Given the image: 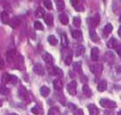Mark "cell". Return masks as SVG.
<instances>
[{
	"label": "cell",
	"instance_id": "cell-1",
	"mask_svg": "<svg viewBox=\"0 0 121 115\" xmlns=\"http://www.w3.org/2000/svg\"><path fill=\"white\" fill-rule=\"evenodd\" d=\"M100 105H101L102 107H104V108H110V109H112V108H115L116 106H117V104H116V102L114 101H111L110 99H101L100 100Z\"/></svg>",
	"mask_w": 121,
	"mask_h": 115
},
{
	"label": "cell",
	"instance_id": "cell-2",
	"mask_svg": "<svg viewBox=\"0 0 121 115\" xmlns=\"http://www.w3.org/2000/svg\"><path fill=\"white\" fill-rule=\"evenodd\" d=\"M100 22V15L96 13L95 16L87 19V24L89 25V27H95L98 26V24Z\"/></svg>",
	"mask_w": 121,
	"mask_h": 115
},
{
	"label": "cell",
	"instance_id": "cell-3",
	"mask_svg": "<svg viewBox=\"0 0 121 115\" xmlns=\"http://www.w3.org/2000/svg\"><path fill=\"white\" fill-rule=\"evenodd\" d=\"M90 71L94 74L95 76L101 75L103 72V66L100 64H94L90 66Z\"/></svg>",
	"mask_w": 121,
	"mask_h": 115
},
{
	"label": "cell",
	"instance_id": "cell-4",
	"mask_svg": "<svg viewBox=\"0 0 121 115\" xmlns=\"http://www.w3.org/2000/svg\"><path fill=\"white\" fill-rule=\"evenodd\" d=\"M67 91L68 93L72 96L76 95V92H77V82L75 81H72L67 85Z\"/></svg>",
	"mask_w": 121,
	"mask_h": 115
},
{
	"label": "cell",
	"instance_id": "cell-5",
	"mask_svg": "<svg viewBox=\"0 0 121 115\" xmlns=\"http://www.w3.org/2000/svg\"><path fill=\"white\" fill-rule=\"evenodd\" d=\"M65 51V64L67 65V66H69V65L72 63V60H73V52H72V51L71 50H69V49H65L64 50Z\"/></svg>",
	"mask_w": 121,
	"mask_h": 115
},
{
	"label": "cell",
	"instance_id": "cell-6",
	"mask_svg": "<svg viewBox=\"0 0 121 115\" xmlns=\"http://www.w3.org/2000/svg\"><path fill=\"white\" fill-rule=\"evenodd\" d=\"M33 70H34L35 73L38 75H44V73H45L43 66L42 64H40V63H36V64L35 65Z\"/></svg>",
	"mask_w": 121,
	"mask_h": 115
},
{
	"label": "cell",
	"instance_id": "cell-7",
	"mask_svg": "<svg viewBox=\"0 0 121 115\" xmlns=\"http://www.w3.org/2000/svg\"><path fill=\"white\" fill-rule=\"evenodd\" d=\"M71 3H72L73 6L75 8V10L77 11V12H83L84 11V6H83V4L80 1H78V0H72Z\"/></svg>",
	"mask_w": 121,
	"mask_h": 115
},
{
	"label": "cell",
	"instance_id": "cell-8",
	"mask_svg": "<svg viewBox=\"0 0 121 115\" xmlns=\"http://www.w3.org/2000/svg\"><path fill=\"white\" fill-rule=\"evenodd\" d=\"M14 64H15V66L20 69V70H22L24 67V60H23V58L21 56H18L16 57L15 60H14Z\"/></svg>",
	"mask_w": 121,
	"mask_h": 115
},
{
	"label": "cell",
	"instance_id": "cell-9",
	"mask_svg": "<svg viewBox=\"0 0 121 115\" xmlns=\"http://www.w3.org/2000/svg\"><path fill=\"white\" fill-rule=\"evenodd\" d=\"M85 52V48L83 45L81 44H76L74 46V53H75V56H81Z\"/></svg>",
	"mask_w": 121,
	"mask_h": 115
},
{
	"label": "cell",
	"instance_id": "cell-10",
	"mask_svg": "<svg viewBox=\"0 0 121 115\" xmlns=\"http://www.w3.org/2000/svg\"><path fill=\"white\" fill-rule=\"evenodd\" d=\"M99 53H100V51H99L98 48H93L91 50V59L93 61H97L99 58Z\"/></svg>",
	"mask_w": 121,
	"mask_h": 115
},
{
	"label": "cell",
	"instance_id": "cell-11",
	"mask_svg": "<svg viewBox=\"0 0 121 115\" xmlns=\"http://www.w3.org/2000/svg\"><path fill=\"white\" fill-rule=\"evenodd\" d=\"M43 59L44 62L47 65L51 66V65L53 64V58H52V56H51L50 53H47V52L44 53V54L43 55Z\"/></svg>",
	"mask_w": 121,
	"mask_h": 115
},
{
	"label": "cell",
	"instance_id": "cell-12",
	"mask_svg": "<svg viewBox=\"0 0 121 115\" xmlns=\"http://www.w3.org/2000/svg\"><path fill=\"white\" fill-rule=\"evenodd\" d=\"M44 21L48 26H52L53 25V15L51 13H46L44 15Z\"/></svg>",
	"mask_w": 121,
	"mask_h": 115
},
{
	"label": "cell",
	"instance_id": "cell-13",
	"mask_svg": "<svg viewBox=\"0 0 121 115\" xmlns=\"http://www.w3.org/2000/svg\"><path fill=\"white\" fill-rule=\"evenodd\" d=\"M87 109L90 115H98L99 113V110L95 105H89L87 106Z\"/></svg>",
	"mask_w": 121,
	"mask_h": 115
},
{
	"label": "cell",
	"instance_id": "cell-14",
	"mask_svg": "<svg viewBox=\"0 0 121 115\" xmlns=\"http://www.w3.org/2000/svg\"><path fill=\"white\" fill-rule=\"evenodd\" d=\"M15 58H16V57H15V51H14V50L7 51L6 59L8 62H10V63L11 62H13V61L15 60Z\"/></svg>",
	"mask_w": 121,
	"mask_h": 115
},
{
	"label": "cell",
	"instance_id": "cell-15",
	"mask_svg": "<svg viewBox=\"0 0 121 115\" xmlns=\"http://www.w3.org/2000/svg\"><path fill=\"white\" fill-rule=\"evenodd\" d=\"M27 88H25L24 86H20V88H19V90H18V95L20 97L21 99H24V98H26L27 97Z\"/></svg>",
	"mask_w": 121,
	"mask_h": 115
},
{
	"label": "cell",
	"instance_id": "cell-16",
	"mask_svg": "<svg viewBox=\"0 0 121 115\" xmlns=\"http://www.w3.org/2000/svg\"><path fill=\"white\" fill-rule=\"evenodd\" d=\"M107 46L110 48V49L117 48L118 47V41H117V39L114 37H111V39L107 42Z\"/></svg>",
	"mask_w": 121,
	"mask_h": 115
},
{
	"label": "cell",
	"instance_id": "cell-17",
	"mask_svg": "<svg viewBox=\"0 0 121 115\" xmlns=\"http://www.w3.org/2000/svg\"><path fill=\"white\" fill-rule=\"evenodd\" d=\"M40 93L43 97H46L51 93V89L48 88L47 86H42L40 88Z\"/></svg>",
	"mask_w": 121,
	"mask_h": 115
},
{
	"label": "cell",
	"instance_id": "cell-18",
	"mask_svg": "<svg viewBox=\"0 0 121 115\" xmlns=\"http://www.w3.org/2000/svg\"><path fill=\"white\" fill-rule=\"evenodd\" d=\"M72 36L78 41H82V33L81 30H73L72 32Z\"/></svg>",
	"mask_w": 121,
	"mask_h": 115
},
{
	"label": "cell",
	"instance_id": "cell-19",
	"mask_svg": "<svg viewBox=\"0 0 121 115\" xmlns=\"http://www.w3.org/2000/svg\"><path fill=\"white\" fill-rule=\"evenodd\" d=\"M106 88H107V81H105V80H103V81H100V83L98 84L97 90L100 92H104Z\"/></svg>",
	"mask_w": 121,
	"mask_h": 115
},
{
	"label": "cell",
	"instance_id": "cell-20",
	"mask_svg": "<svg viewBox=\"0 0 121 115\" xmlns=\"http://www.w3.org/2000/svg\"><path fill=\"white\" fill-rule=\"evenodd\" d=\"M53 86L57 90H62V88H63V82H62L61 80H59V79H56V80H54L53 81Z\"/></svg>",
	"mask_w": 121,
	"mask_h": 115
},
{
	"label": "cell",
	"instance_id": "cell-21",
	"mask_svg": "<svg viewBox=\"0 0 121 115\" xmlns=\"http://www.w3.org/2000/svg\"><path fill=\"white\" fill-rule=\"evenodd\" d=\"M89 35H90L91 40L93 41V42H95V43H98L99 42V36H98V35L96 34V32L94 29H90Z\"/></svg>",
	"mask_w": 121,
	"mask_h": 115
},
{
	"label": "cell",
	"instance_id": "cell-22",
	"mask_svg": "<svg viewBox=\"0 0 121 115\" xmlns=\"http://www.w3.org/2000/svg\"><path fill=\"white\" fill-rule=\"evenodd\" d=\"M59 20L63 25H67L68 22H69V18L66 14L63 13L59 14Z\"/></svg>",
	"mask_w": 121,
	"mask_h": 115
},
{
	"label": "cell",
	"instance_id": "cell-23",
	"mask_svg": "<svg viewBox=\"0 0 121 115\" xmlns=\"http://www.w3.org/2000/svg\"><path fill=\"white\" fill-rule=\"evenodd\" d=\"M1 20L4 24L10 23V18H9V15H8V13H7L6 12H3L1 13Z\"/></svg>",
	"mask_w": 121,
	"mask_h": 115
},
{
	"label": "cell",
	"instance_id": "cell-24",
	"mask_svg": "<svg viewBox=\"0 0 121 115\" xmlns=\"http://www.w3.org/2000/svg\"><path fill=\"white\" fill-rule=\"evenodd\" d=\"M20 20L19 19L18 17H13V18H12V20L10 21V25L12 26L13 27H17L20 26Z\"/></svg>",
	"mask_w": 121,
	"mask_h": 115
},
{
	"label": "cell",
	"instance_id": "cell-25",
	"mask_svg": "<svg viewBox=\"0 0 121 115\" xmlns=\"http://www.w3.org/2000/svg\"><path fill=\"white\" fill-rule=\"evenodd\" d=\"M113 29V27H112V25L111 23H108L104 28V35L105 36H107L109 34H111V31Z\"/></svg>",
	"mask_w": 121,
	"mask_h": 115
},
{
	"label": "cell",
	"instance_id": "cell-26",
	"mask_svg": "<svg viewBox=\"0 0 121 115\" xmlns=\"http://www.w3.org/2000/svg\"><path fill=\"white\" fill-rule=\"evenodd\" d=\"M82 91L84 93V95L87 97H90L92 96V90L90 89V88L87 86V85H84L83 86V88H82Z\"/></svg>",
	"mask_w": 121,
	"mask_h": 115
},
{
	"label": "cell",
	"instance_id": "cell-27",
	"mask_svg": "<svg viewBox=\"0 0 121 115\" xmlns=\"http://www.w3.org/2000/svg\"><path fill=\"white\" fill-rule=\"evenodd\" d=\"M48 115H60V111L57 107H51L50 108L49 112H48Z\"/></svg>",
	"mask_w": 121,
	"mask_h": 115
},
{
	"label": "cell",
	"instance_id": "cell-28",
	"mask_svg": "<svg viewBox=\"0 0 121 115\" xmlns=\"http://www.w3.org/2000/svg\"><path fill=\"white\" fill-rule=\"evenodd\" d=\"M35 17L36 18H42V17H44V10L42 8V7H38L35 12Z\"/></svg>",
	"mask_w": 121,
	"mask_h": 115
},
{
	"label": "cell",
	"instance_id": "cell-29",
	"mask_svg": "<svg viewBox=\"0 0 121 115\" xmlns=\"http://www.w3.org/2000/svg\"><path fill=\"white\" fill-rule=\"evenodd\" d=\"M73 70L77 73H82V70H81V62L79 61V62H75L73 64Z\"/></svg>",
	"mask_w": 121,
	"mask_h": 115
},
{
	"label": "cell",
	"instance_id": "cell-30",
	"mask_svg": "<svg viewBox=\"0 0 121 115\" xmlns=\"http://www.w3.org/2000/svg\"><path fill=\"white\" fill-rule=\"evenodd\" d=\"M61 38H62V45H63V47L66 48V47H67L68 44H69L66 35L65 34V33H63V34H62V35H61Z\"/></svg>",
	"mask_w": 121,
	"mask_h": 115
},
{
	"label": "cell",
	"instance_id": "cell-31",
	"mask_svg": "<svg viewBox=\"0 0 121 115\" xmlns=\"http://www.w3.org/2000/svg\"><path fill=\"white\" fill-rule=\"evenodd\" d=\"M48 42L51 44V45H57V39L56 38L55 35H50L48 37Z\"/></svg>",
	"mask_w": 121,
	"mask_h": 115
},
{
	"label": "cell",
	"instance_id": "cell-32",
	"mask_svg": "<svg viewBox=\"0 0 121 115\" xmlns=\"http://www.w3.org/2000/svg\"><path fill=\"white\" fill-rule=\"evenodd\" d=\"M57 3V8L58 11H63L65 9V2L64 1H61V0H57L56 1Z\"/></svg>",
	"mask_w": 121,
	"mask_h": 115
},
{
	"label": "cell",
	"instance_id": "cell-33",
	"mask_svg": "<svg viewBox=\"0 0 121 115\" xmlns=\"http://www.w3.org/2000/svg\"><path fill=\"white\" fill-rule=\"evenodd\" d=\"M0 93L2 94V95H4V96H6L8 95L9 93H10V89L8 88H6L5 86H1L0 87Z\"/></svg>",
	"mask_w": 121,
	"mask_h": 115
},
{
	"label": "cell",
	"instance_id": "cell-34",
	"mask_svg": "<svg viewBox=\"0 0 121 115\" xmlns=\"http://www.w3.org/2000/svg\"><path fill=\"white\" fill-rule=\"evenodd\" d=\"M48 73L51 75H57V67L56 66H49L48 67Z\"/></svg>",
	"mask_w": 121,
	"mask_h": 115
},
{
	"label": "cell",
	"instance_id": "cell-35",
	"mask_svg": "<svg viewBox=\"0 0 121 115\" xmlns=\"http://www.w3.org/2000/svg\"><path fill=\"white\" fill-rule=\"evenodd\" d=\"M73 25L76 27H81V20L80 17H74L73 18Z\"/></svg>",
	"mask_w": 121,
	"mask_h": 115
},
{
	"label": "cell",
	"instance_id": "cell-36",
	"mask_svg": "<svg viewBox=\"0 0 121 115\" xmlns=\"http://www.w3.org/2000/svg\"><path fill=\"white\" fill-rule=\"evenodd\" d=\"M9 79H10V75L9 74H7V73H4L2 76V81H3V83H9Z\"/></svg>",
	"mask_w": 121,
	"mask_h": 115
},
{
	"label": "cell",
	"instance_id": "cell-37",
	"mask_svg": "<svg viewBox=\"0 0 121 115\" xmlns=\"http://www.w3.org/2000/svg\"><path fill=\"white\" fill-rule=\"evenodd\" d=\"M34 27L36 30H43V25L41 23L40 21H35Z\"/></svg>",
	"mask_w": 121,
	"mask_h": 115
},
{
	"label": "cell",
	"instance_id": "cell-38",
	"mask_svg": "<svg viewBox=\"0 0 121 115\" xmlns=\"http://www.w3.org/2000/svg\"><path fill=\"white\" fill-rule=\"evenodd\" d=\"M18 82V78L15 75H10V79H9V83L15 85Z\"/></svg>",
	"mask_w": 121,
	"mask_h": 115
},
{
	"label": "cell",
	"instance_id": "cell-39",
	"mask_svg": "<svg viewBox=\"0 0 121 115\" xmlns=\"http://www.w3.org/2000/svg\"><path fill=\"white\" fill-rule=\"evenodd\" d=\"M105 56H106L107 59L110 61V62H111V61H113L115 59V56H114V54H113L112 52H107Z\"/></svg>",
	"mask_w": 121,
	"mask_h": 115
},
{
	"label": "cell",
	"instance_id": "cell-40",
	"mask_svg": "<svg viewBox=\"0 0 121 115\" xmlns=\"http://www.w3.org/2000/svg\"><path fill=\"white\" fill-rule=\"evenodd\" d=\"M31 112H33L34 114L38 115L40 113V108H39V106H38V105H35V107H33V108L31 109Z\"/></svg>",
	"mask_w": 121,
	"mask_h": 115
},
{
	"label": "cell",
	"instance_id": "cell-41",
	"mask_svg": "<svg viewBox=\"0 0 121 115\" xmlns=\"http://www.w3.org/2000/svg\"><path fill=\"white\" fill-rule=\"evenodd\" d=\"M43 3H44V5H45V7H47V9H49V10L52 9V3H51V1L45 0Z\"/></svg>",
	"mask_w": 121,
	"mask_h": 115
},
{
	"label": "cell",
	"instance_id": "cell-42",
	"mask_svg": "<svg viewBox=\"0 0 121 115\" xmlns=\"http://www.w3.org/2000/svg\"><path fill=\"white\" fill-rule=\"evenodd\" d=\"M73 114L74 115H84V113H83V111H82L81 109H76L73 112Z\"/></svg>",
	"mask_w": 121,
	"mask_h": 115
},
{
	"label": "cell",
	"instance_id": "cell-43",
	"mask_svg": "<svg viewBox=\"0 0 121 115\" xmlns=\"http://www.w3.org/2000/svg\"><path fill=\"white\" fill-rule=\"evenodd\" d=\"M57 75L59 78L63 77V71L61 70L60 68H58V67H57Z\"/></svg>",
	"mask_w": 121,
	"mask_h": 115
},
{
	"label": "cell",
	"instance_id": "cell-44",
	"mask_svg": "<svg viewBox=\"0 0 121 115\" xmlns=\"http://www.w3.org/2000/svg\"><path fill=\"white\" fill-rule=\"evenodd\" d=\"M4 66V61L2 58L0 57V69H3Z\"/></svg>",
	"mask_w": 121,
	"mask_h": 115
},
{
	"label": "cell",
	"instance_id": "cell-45",
	"mask_svg": "<svg viewBox=\"0 0 121 115\" xmlns=\"http://www.w3.org/2000/svg\"><path fill=\"white\" fill-rule=\"evenodd\" d=\"M116 51L118 53V55H121V44L120 45H118V47L116 48Z\"/></svg>",
	"mask_w": 121,
	"mask_h": 115
},
{
	"label": "cell",
	"instance_id": "cell-46",
	"mask_svg": "<svg viewBox=\"0 0 121 115\" xmlns=\"http://www.w3.org/2000/svg\"><path fill=\"white\" fill-rule=\"evenodd\" d=\"M118 35L121 37V26L119 27V28H118Z\"/></svg>",
	"mask_w": 121,
	"mask_h": 115
},
{
	"label": "cell",
	"instance_id": "cell-47",
	"mask_svg": "<svg viewBox=\"0 0 121 115\" xmlns=\"http://www.w3.org/2000/svg\"><path fill=\"white\" fill-rule=\"evenodd\" d=\"M6 115H18V114H16V113H8Z\"/></svg>",
	"mask_w": 121,
	"mask_h": 115
},
{
	"label": "cell",
	"instance_id": "cell-48",
	"mask_svg": "<svg viewBox=\"0 0 121 115\" xmlns=\"http://www.w3.org/2000/svg\"><path fill=\"white\" fill-rule=\"evenodd\" d=\"M2 105H3V103H2V101H1V100H0V107H1V106H2Z\"/></svg>",
	"mask_w": 121,
	"mask_h": 115
},
{
	"label": "cell",
	"instance_id": "cell-49",
	"mask_svg": "<svg viewBox=\"0 0 121 115\" xmlns=\"http://www.w3.org/2000/svg\"><path fill=\"white\" fill-rule=\"evenodd\" d=\"M118 115H121V112H118Z\"/></svg>",
	"mask_w": 121,
	"mask_h": 115
},
{
	"label": "cell",
	"instance_id": "cell-50",
	"mask_svg": "<svg viewBox=\"0 0 121 115\" xmlns=\"http://www.w3.org/2000/svg\"><path fill=\"white\" fill-rule=\"evenodd\" d=\"M63 115H68V114H67V112H65V113Z\"/></svg>",
	"mask_w": 121,
	"mask_h": 115
},
{
	"label": "cell",
	"instance_id": "cell-51",
	"mask_svg": "<svg viewBox=\"0 0 121 115\" xmlns=\"http://www.w3.org/2000/svg\"><path fill=\"white\" fill-rule=\"evenodd\" d=\"M119 21H121V16H120V18H119Z\"/></svg>",
	"mask_w": 121,
	"mask_h": 115
}]
</instances>
